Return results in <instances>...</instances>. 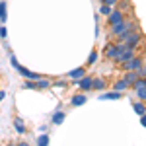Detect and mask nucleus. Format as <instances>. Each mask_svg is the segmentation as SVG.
<instances>
[{"instance_id":"obj_1","label":"nucleus","mask_w":146,"mask_h":146,"mask_svg":"<svg viewBox=\"0 0 146 146\" xmlns=\"http://www.w3.org/2000/svg\"><path fill=\"white\" fill-rule=\"evenodd\" d=\"M123 49H125V43H117V41L113 43V41H109L107 45L103 47V55H105V58H109V60H115L117 55H119Z\"/></svg>"},{"instance_id":"obj_2","label":"nucleus","mask_w":146,"mask_h":146,"mask_svg":"<svg viewBox=\"0 0 146 146\" xmlns=\"http://www.w3.org/2000/svg\"><path fill=\"white\" fill-rule=\"evenodd\" d=\"M125 31H129V20H127V18H125V20H121V22H117V23H113L111 29H109V37H111V39H115L117 35L125 33Z\"/></svg>"},{"instance_id":"obj_3","label":"nucleus","mask_w":146,"mask_h":146,"mask_svg":"<svg viewBox=\"0 0 146 146\" xmlns=\"http://www.w3.org/2000/svg\"><path fill=\"white\" fill-rule=\"evenodd\" d=\"M142 64H144V56L135 55L133 58H129L127 62H123V70H136V68L142 66Z\"/></svg>"},{"instance_id":"obj_4","label":"nucleus","mask_w":146,"mask_h":146,"mask_svg":"<svg viewBox=\"0 0 146 146\" xmlns=\"http://www.w3.org/2000/svg\"><path fill=\"white\" fill-rule=\"evenodd\" d=\"M125 18H127V14H125V12H121L117 6H113V10L109 12V16H107V23H109V25H113V23L121 22V20H125Z\"/></svg>"},{"instance_id":"obj_5","label":"nucleus","mask_w":146,"mask_h":146,"mask_svg":"<svg viewBox=\"0 0 146 146\" xmlns=\"http://www.w3.org/2000/svg\"><path fill=\"white\" fill-rule=\"evenodd\" d=\"M92 76H88V74H84L82 78H78L76 80V84H78V88L82 92H92Z\"/></svg>"},{"instance_id":"obj_6","label":"nucleus","mask_w":146,"mask_h":146,"mask_svg":"<svg viewBox=\"0 0 146 146\" xmlns=\"http://www.w3.org/2000/svg\"><path fill=\"white\" fill-rule=\"evenodd\" d=\"M86 103H88V96H86V92H82V94H74L72 100H70V105H74V107H82V105H86Z\"/></svg>"},{"instance_id":"obj_7","label":"nucleus","mask_w":146,"mask_h":146,"mask_svg":"<svg viewBox=\"0 0 146 146\" xmlns=\"http://www.w3.org/2000/svg\"><path fill=\"white\" fill-rule=\"evenodd\" d=\"M121 98H123V94H121V92H115V90H113V92H103V94L100 96L101 101H107V100L115 101V100H121Z\"/></svg>"},{"instance_id":"obj_8","label":"nucleus","mask_w":146,"mask_h":146,"mask_svg":"<svg viewBox=\"0 0 146 146\" xmlns=\"http://www.w3.org/2000/svg\"><path fill=\"white\" fill-rule=\"evenodd\" d=\"M35 82V90H49L51 88V80L45 78V76H39L37 80H33Z\"/></svg>"},{"instance_id":"obj_9","label":"nucleus","mask_w":146,"mask_h":146,"mask_svg":"<svg viewBox=\"0 0 146 146\" xmlns=\"http://www.w3.org/2000/svg\"><path fill=\"white\" fill-rule=\"evenodd\" d=\"M14 129H16L18 135H25V133H27V127H25L22 117H14Z\"/></svg>"},{"instance_id":"obj_10","label":"nucleus","mask_w":146,"mask_h":146,"mask_svg":"<svg viewBox=\"0 0 146 146\" xmlns=\"http://www.w3.org/2000/svg\"><path fill=\"white\" fill-rule=\"evenodd\" d=\"M105 88H107V82H105V78H94V80H92V90L103 92Z\"/></svg>"},{"instance_id":"obj_11","label":"nucleus","mask_w":146,"mask_h":146,"mask_svg":"<svg viewBox=\"0 0 146 146\" xmlns=\"http://www.w3.org/2000/svg\"><path fill=\"white\" fill-rule=\"evenodd\" d=\"M64 119H66V113L62 111V109H58V111L53 113V117H51V123H53V125H62V123H64Z\"/></svg>"},{"instance_id":"obj_12","label":"nucleus","mask_w":146,"mask_h":146,"mask_svg":"<svg viewBox=\"0 0 146 146\" xmlns=\"http://www.w3.org/2000/svg\"><path fill=\"white\" fill-rule=\"evenodd\" d=\"M123 80L127 82V84H129V86H133L136 80H138V74H136V70H125Z\"/></svg>"},{"instance_id":"obj_13","label":"nucleus","mask_w":146,"mask_h":146,"mask_svg":"<svg viewBox=\"0 0 146 146\" xmlns=\"http://www.w3.org/2000/svg\"><path fill=\"white\" fill-rule=\"evenodd\" d=\"M84 74H86V68H74V70H70V72H68L66 76L70 80H78V78H82V76H84Z\"/></svg>"},{"instance_id":"obj_14","label":"nucleus","mask_w":146,"mask_h":146,"mask_svg":"<svg viewBox=\"0 0 146 146\" xmlns=\"http://www.w3.org/2000/svg\"><path fill=\"white\" fill-rule=\"evenodd\" d=\"M127 88H129V84H127L123 78H121V80H115V84H113V90H115V92H121V94H125Z\"/></svg>"},{"instance_id":"obj_15","label":"nucleus","mask_w":146,"mask_h":146,"mask_svg":"<svg viewBox=\"0 0 146 146\" xmlns=\"http://www.w3.org/2000/svg\"><path fill=\"white\" fill-rule=\"evenodd\" d=\"M117 8L127 14V12H133V4H131L129 0H119V2H117Z\"/></svg>"},{"instance_id":"obj_16","label":"nucleus","mask_w":146,"mask_h":146,"mask_svg":"<svg viewBox=\"0 0 146 146\" xmlns=\"http://www.w3.org/2000/svg\"><path fill=\"white\" fill-rule=\"evenodd\" d=\"M0 22L2 23L8 22V6H6V2H0Z\"/></svg>"},{"instance_id":"obj_17","label":"nucleus","mask_w":146,"mask_h":146,"mask_svg":"<svg viewBox=\"0 0 146 146\" xmlns=\"http://www.w3.org/2000/svg\"><path fill=\"white\" fill-rule=\"evenodd\" d=\"M133 109H135V113L136 115H144L146 113V107H144V101H135V103H133Z\"/></svg>"},{"instance_id":"obj_18","label":"nucleus","mask_w":146,"mask_h":146,"mask_svg":"<svg viewBox=\"0 0 146 146\" xmlns=\"http://www.w3.org/2000/svg\"><path fill=\"white\" fill-rule=\"evenodd\" d=\"M51 88H53L55 92H64V90H66V82H62V80L51 82Z\"/></svg>"},{"instance_id":"obj_19","label":"nucleus","mask_w":146,"mask_h":146,"mask_svg":"<svg viewBox=\"0 0 146 146\" xmlns=\"http://www.w3.org/2000/svg\"><path fill=\"white\" fill-rule=\"evenodd\" d=\"M111 10H113V6H109V4H103V2H101V6H100V16H103V18H107Z\"/></svg>"},{"instance_id":"obj_20","label":"nucleus","mask_w":146,"mask_h":146,"mask_svg":"<svg viewBox=\"0 0 146 146\" xmlns=\"http://www.w3.org/2000/svg\"><path fill=\"white\" fill-rule=\"evenodd\" d=\"M47 144H49V135L41 133V135L37 136V146H47Z\"/></svg>"},{"instance_id":"obj_21","label":"nucleus","mask_w":146,"mask_h":146,"mask_svg":"<svg viewBox=\"0 0 146 146\" xmlns=\"http://www.w3.org/2000/svg\"><path fill=\"white\" fill-rule=\"evenodd\" d=\"M96 60H98V51H92L90 56H88V66H92V64H94Z\"/></svg>"},{"instance_id":"obj_22","label":"nucleus","mask_w":146,"mask_h":146,"mask_svg":"<svg viewBox=\"0 0 146 146\" xmlns=\"http://www.w3.org/2000/svg\"><path fill=\"white\" fill-rule=\"evenodd\" d=\"M23 88H25V90H35V82L33 80H27V82L23 84Z\"/></svg>"},{"instance_id":"obj_23","label":"nucleus","mask_w":146,"mask_h":146,"mask_svg":"<svg viewBox=\"0 0 146 146\" xmlns=\"http://www.w3.org/2000/svg\"><path fill=\"white\" fill-rule=\"evenodd\" d=\"M6 37H8V29L4 25H0V39H6Z\"/></svg>"},{"instance_id":"obj_24","label":"nucleus","mask_w":146,"mask_h":146,"mask_svg":"<svg viewBox=\"0 0 146 146\" xmlns=\"http://www.w3.org/2000/svg\"><path fill=\"white\" fill-rule=\"evenodd\" d=\"M101 2H103V4H109V6H117L119 0H101Z\"/></svg>"},{"instance_id":"obj_25","label":"nucleus","mask_w":146,"mask_h":146,"mask_svg":"<svg viewBox=\"0 0 146 146\" xmlns=\"http://www.w3.org/2000/svg\"><path fill=\"white\" fill-rule=\"evenodd\" d=\"M140 117V127H146V117L144 115H138Z\"/></svg>"},{"instance_id":"obj_26","label":"nucleus","mask_w":146,"mask_h":146,"mask_svg":"<svg viewBox=\"0 0 146 146\" xmlns=\"http://www.w3.org/2000/svg\"><path fill=\"white\" fill-rule=\"evenodd\" d=\"M4 98H6V92H4V90H0V103L4 101Z\"/></svg>"}]
</instances>
